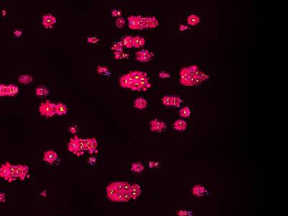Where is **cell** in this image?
<instances>
[{"mask_svg":"<svg viewBox=\"0 0 288 216\" xmlns=\"http://www.w3.org/2000/svg\"><path fill=\"white\" fill-rule=\"evenodd\" d=\"M39 112L46 117H51L55 115V104L49 100L42 102L39 106Z\"/></svg>","mask_w":288,"mask_h":216,"instance_id":"obj_1","label":"cell"},{"mask_svg":"<svg viewBox=\"0 0 288 216\" xmlns=\"http://www.w3.org/2000/svg\"><path fill=\"white\" fill-rule=\"evenodd\" d=\"M154 56V53L147 50H141L136 53V59L140 62H148Z\"/></svg>","mask_w":288,"mask_h":216,"instance_id":"obj_2","label":"cell"},{"mask_svg":"<svg viewBox=\"0 0 288 216\" xmlns=\"http://www.w3.org/2000/svg\"><path fill=\"white\" fill-rule=\"evenodd\" d=\"M85 144H86V148L87 151L90 153H94L97 151V141L95 138H92V139H85Z\"/></svg>","mask_w":288,"mask_h":216,"instance_id":"obj_3","label":"cell"},{"mask_svg":"<svg viewBox=\"0 0 288 216\" xmlns=\"http://www.w3.org/2000/svg\"><path fill=\"white\" fill-rule=\"evenodd\" d=\"M149 124L151 125V130L154 132H161L166 128L165 123L156 119L151 120Z\"/></svg>","mask_w":288,"mask_h":216,"instance_id":"obj_4","label":"cell"},{"mask_svg":"<svg viewBox=\"0 0 288 216\" xmlns=\"http://www.w3.org/2000/svg\"><path fill=\"white\" fill-rule=\"evenodd\" d=\"M56 23V18L50 14H46L42 17V23L46 28H50Z\"/></svg>","mask_w":288,"mask_h":216,"instance_id":"obj_5","label":"cell"},{"mask_svg":"<svg viewBox=\"0 0 288 216\" xmlns=\"http://www.w3.org/2000/svg\"><path fill=\"white\" fill-rule=\"evenodd\" d=\"M78 136H74V138H71L68 144V150L73 153H79V144L77 141Z\"/></svg>","mask_w":288,"mask_h":216,"instance_id":"obj_6","label":"cell"},{"mask_svg":"<svg viewBox=\"0 0 288 216\" xmlns=\"http://www.w3.org/2000/svg\"><path fill=\"white\" fill-rule=\"evenodd\" d=\"M58 158V154L53 150H48L44 152L43 160L48 163H52Z\"/></svg>","mask_w":288,"mask_h":216,"instance_id":"obj_7","label":"cell"},{"mask_svg":"<svg viewBox=\"0 0 288 216\" xmlns=\"http://www.w3.org/2000/svg\"><path fill=\"white\" fill-rule=\"evenodd\" d=\"M9 162L2 163L0 166V177L4 178L6 181H8L9 174Z\"/></svg>","mask_w":288,"mask_h":216,"instance_id":"obj_8","label":"cell"},{"mask_svg":"<svg viewBox=\"0 0 288 216\" xmlns=\"http://www.w3.org/2000/svg\"><path fill=\"white\" fill-rule=\"evenodd\" d=\"M129 193H130V197H131V199L136 200L141 193V187L137 184H133V185L130 186V190L129 191Z\"/></svg>","mask_w":288,"mask_h":216,"instance_id":"obj_9","label":"cell"},{"mask_svg":"<svg viewBox=\"0 0 288 216\" xmlns=\"http://www.w3.org/2000/svg\"><path fill=\"white\" fill-rule=\"evenodd\" d=\"M17 166V177L21 180H24L28 173V166L26 165L19 164Z\"/></svg>","mask_w":288,"mask_h":216,"instance_id":"obj_10","label":"cell"},{"mask_svg":"<svg viewBox=\"0 0 288 216\" xmlns=\"http://www.w3.org/2000/svg\"><path fill=\"white\" fill-rule=\"evenodd\" d=\"M68 112V107L65 104L58 102L55 104V115H65Z\"/></svg>","mask_w":288,"mask_h":216,"instance_id":"obj_11","label":"cell"},{"mask_svg":"<svg viewBox=\"0 0 288 216\" xmlns=\"http://www.w3.org/2000/svg\"><path fill=\"white\" fill-rule=\"evenodd\" d=\"M179 75H180V79H179V82H180L181 85L185 86L186 84H187V81L188 79H190V76L189 74L188 71H187V68L184 67L181 69L180 73H179Z\"/></svg>","mask_w":288,"mask_h":216,"instance_id":"obj_12","label":"cell"},{"mask_svg":"<svg viewBox=\"0 0 288 216\" xmlns=\"http://www.w3.org/2000/svg\"><path fill=\"white\" fill-rule=\"evenodd\" d=\"M138 83L140 84V85L142 87L143 90H145L146 91V89L149 88V87H151V84H149V77H148L147 74L146 73H144V75L141 77V79L138 80Z\"/></svg>","mask_w":288,"mask_h":216,"instance_id":"obj_13","label":"cell"},{"mask_svg":"<svg viewBox=\"0 0 288 216\" xmlns=\"http://www.w3.org/2000/svg\"><path fill=\"white\" fill-rule=\"evenodd\" d=\"M16 177H17V165L9 164V174L8 182H11L15 180Z\"/></svg>","mask_w":288,"mask_h":216,"instance_id":"obj_14","label":"cell"},{"mask_svg":"<svg viewBox=\"0 0 288 216\" xmlns=\"http://www.w3.org/2000/svg\"><path fill=\"white\" fill-rule=\"evenodd\" d=\"M174 128L177 131H184L187 129V123L183 120H177L174 122Z\"/></svg>","mask_w":288,"mask_h":216,"instance_id":"obj_15","label":"cell"},{"mask_svg":"<svg viewBox=\"0 0 288 216\" xmlns=\"http://www.w3.org/2000/svg\"><path fill=\"white\" fill-rule=\"evenodd\" d=\"M49 94V90L47 87L43 86H39L36 89V95L39 97H46Z\"/></svg>","mask_w":288,"mask_h":216,"instance_id":"obj_16","label":"cell"},{"mask_svg":"<svg viewBox=\"0 0 288 216\" xmlns=\"http://www.w3.org/2000/svg\"><path fill=\"white\" fill-rule=\"evenodd\" d=\"M145 43H146V41H145L144 37L140 36H136V37H133V47L136 48H139L144 46Z\"/></svg>","mask_w":288,"mask_h":216,"instance_id":"obj_17","label":"cell"},{"mask_svg":"<svg viewBox=\"0 0 288 216\" xmlns=\"http://www.w3.org/2000/svg\"><path fill=\"white\" fill-rule=\"evenodd\" d=\"M147 106V102L144 98L139 97L134 101V107L138 109H144Z\"/></svg>","mask_w":288,"mask_h":216,"instance_id":"obj_18","label":"cell"},{"mask_svg":"<svg viewBox=\"0 0 288 216\" xmlns=\"http://www.w3.org/2000/svg\"><path fill=\"white\" fill-rule=\"evenodd\" d=\"M7 96L14 97L18 94L19 88L17 85L10 84V85H7Z\"/></svg>","mask_w":288,"mask_h":216,"instance_id":"obj_19","label":"cell"},{"mask_svg":"<svg viewBox=\"0 0 288 216\" xmlns=\"http://www.w3.org/2000/svg\"><path fill=\"white\" fill-rule=\"evenodd\" d=\"M205 189L203 186L202 185H195L192 189V193L194 195L197 197H201L205 193Z\"/></svg>","mask_w":288,"mask_h":216,"instance_id":"obj_20","label":"cell"},{"mask_svg":"<svg viewBox=\"0 0 288 216\" xmlns=\"http://www.w3.org/2000/svg\"><path fill=\"white\" fill-rule=\"evenodd\" d=\"M128 26L130 29L137 30L138 26V16L132 15L128 17Z\"/></svg>","mask_w":288,"mask_h":216,"instance_id":"obj_21","label":"cell"},{"mask_svg":"<svg viewBox=\"0 0 288 216\" xmlns=\"http://www.w3.org/2000/svg\"><path fill=\"white\" fill-rule=\"evenodd\" d=\"M18 81L19 82H20L21 84H23V85H28L31 82H32L33 81V78L32 76L28 75V74H24V75L20 76L18 78Z\"/></svg>","mask_w":288,"mask_h":216,"instance_id":"obj_22","label":"cell"},{"mask_svg":"<svg viewBox=\"0 0 288 216\" xmlns=\"http://www.w3.org/2000/svg\"><path fill=\"white\" fill-rule=\"evenodd\" d=\"M121 43L123 46L128 48H132L133 44V37H132V36H125L122 39Z\"/></svg>","mask_w":288,"mask_h":216,"instance_id":"obj_23","label":"cell"},{"mask_svg":"<svg viewBox=\"0 0 288 216\" xmlns=\"http://www.w3.org/2000/svg\"><path fill=\"white\" fill-rule=\"evenodd\" d=\"M106 191H107V195L108 198H110V200H112L114 197V195H115L117 193L116 189L112 185V184H110V185H108L107 187Z\"/></svg>","mask_w":288,"mask_h":216,"instance_id":"obj_24","label":"cell"},{"mask_svg":"<svg viewBox=\"0 0 288 216\" xmlns=\"http://www.w3.org/2000/svg\"><path fill=\"white\" fill-rule=\"evenodd\" d=\"M200 17L196 15H191L188 17L187 18V23L188 25H192V26H194V25H196L200 23Z\"/></svg>","mask_w":288,"mask_h":216,"instance_id":"obj_25","label":"cell"},{"mask_svg":"<svg viewBox=\"0 0 288 216\" xmlns=\"http://www.w3.org/2000/svg\"><path fill=\"white\" fill-rule=\"evenodd\" d=\"M119 82H120V85L122 87L126 89H130V85L128 82V79L127 74H125V75L120 77V79H119Z\"/></svg>","mask_w":288,"mask_h":216,"instance_id":"obj_26","label":"cell"},{"mask_svg":"<svg viewBox=\"0 0 288 216\" xmlns=\"http://www.w3.org/2000/svg\"><path fill=\"white\" fill-rule=\"evenodd\" d=\"M131 170L133 171H134V172L140 173V172H141V171H144V166L141 163H139V162H136V163H133V164H132Z\"/></svg>","mask_w":288,"mask_h":216,"instance_id":"obj_27","label":"cell"},{"mask_svg":"<svg viewBox=\"0 0 288 216\" xmlns=\"http://www.w3.org/2000/svg\"><path fill=\"white\" fill-rule=\"evenodd\" d=\"M97 73L100 74H102V75H105V76H109L110 74V71L109 69L105 67V66H98L97 69Z\"/></svg>","mask_w":288,"mask_h":216,"instance_id":"obj_28","label":"cell"},{"mask_svg":"<svg viewBox=\"0 0 288 216\" xmlns=\"http://www.w3.org/2000/svg\"><path fill=\"white\" fill-rule=\"evenodd\" d=\"M130 74L131 75V77H133V79H134L135 82H138L141 77L144 75V73L142 72V71H130Z\"/></svg>","mask_w":288,"mask_h":216,"instance_id":"obj_29","label":"cell"},{"mask_svg":"<svg viewBox=\"0 0 288 216\" xmlns=\"http://www.w3.org/2000/svg\"><path fill=\"white\" fill-rule=\"evenodd\" d=\"M77 141H78V144H79V153L83 152L84 151H87V148H86L85 139L78 137Z\"/></svg>","mask_w":288,"mask_h":216,"instance_id":"obj_30","label":"cell"},{"mask_svg":"<svg viewBox=\"0 0 288 216\" xmlns=\"http://www.w3.org/2000/svg\"><path fill=\"white\" fill-rule=\"evenodd\" d=\"M190 109L187 106L182 108L179 110V115L182 117H189L190 116Z\"/></svg>","mask_w":288,"mask_h":216,"instance_id":"obj_31","label":"cell"},{"mask_svg":"<svg viewBox=\"0 0 288 216\" xmlns=\"http://www.w3.org/2000/svg\"><path fill=\"white\" fill-rule=\"evenodd\" d=\"M144 28H146V26H145V17H142L141 15H138L137 30H143Z\"/></svg>","mask_w":288,"mask_h":216,"instance_id":"obj_32","label":"cell"},{"mask_svg":"<svg viewBox=\"0 0 288 216\" xmlns=\"http://www.w3.org/2000/svg\"><path fill=\"white\" fill-rule=\"evenodd\" d=\"M182 103V99L177 97H171V106H173L174 107H179V105Z\"/></svg>","mask_w":288,"mask_h":216,"instance_id":"obj_33","label":"cell"},{"mask_svg":"<svg viewBox=\"0 0 288 216\" xmlns=\"http://www.w3.org/2000/svg\"><path fill=\"white\" fill-rule=\"evenodd\" d=\"M114 58H115V59H117V60L124 59V58H128V54L122 53V51H114Z\"/></svg>","mask_w":288,"mask_h":216,"instance_id":"obj_34","label":"cell"},{"mask_svg":"<svg viewBox=\"0 0 288 216\" xmlns=\"http://www.w3.org/2000/svg\"><path fill=\"white\" fill-rule=\"evenodd\" d=\"M111 200L114 202H125L124 201L122 192H117V194L114 195V197L112 200Z\"/></svg>","mask_w":288,"mask_h":216,"instance_id":"obj_35","label":"cell"},{"mask_svg":"<svg viewBox=\"0 0 288 216\" xmlns=\"http://www.w3.org/2000/svg\"><path fill=\"white\" fill-rule=\"evenodd\" d=\"M122 47H123V45H122L121 41H120V42L115 43L111 48V49L114 51H122Z\"/></svg>","mask_w":288,"mask_h":216,"instance_id":"obj_36","label":"cell"},{"mask_svg":"<svg viewBox=\"0 0 288 216\" xmlns=\"http://www.w3.org/2000/svg\"><path fill=\"white\" fill-rule=\"evenodd\" d=\"M159 25V21L155 17H150L149 28H155Z\"/></svg>","mask_w":288,"mask_h":216,"instance_id":"obj_37","label":"cell"},{"mask_svg":"<svg viewBox=\"0 0 288 216\" xmlns=\"http://www.w3.org/2000/svg\"><path fill=\"white\" fill-rule=\"evenodd\" d=\"M7 96V85L4 84H0V97Z\"/></svg>","mask_w":288,"mask_h":216,"instance_id":"obj_38","label":"cell"},{"mask_svg":"<svg viewBox=\"0 0 288 216\" xmlns=\"http://www.w3.org/2000/svg\"><path fill=\"white\" fill-rule=\"evenodd\" d=\"M186 68H187V71H188V73H189V74H190V77L191 76L195 75V72L197 71V70L199 69V68L197 67V66H195V65L187 66V67H186Z\"/></svg>","mask_w":288,"mask_h":216,"instance_id":"obj_39","label":"cell"},{"mask_svg":"<svg viewBox=\"0 0 288 216\" xmlns=\"http://www.w3.org/2000/svg\"><path fill=\"white\" fill-rule=\"evenodd\" d=\"M195 78H197V79L199 81V82H203V81L206 80V79H209V76L205 74V73H203V71H201L200 72V74H199Z\"/></svg>","mask_w":288,"mask_h":216,"instance_id":"obj_40","label":"cell"},{"mask_svg":"<svg viewBox=\"0 0 288 216\" xmlns=\"http://www.w3.org/2000/svg\"><path fill=\"white\" fill-rule=\"evenodd\" d=\"M171 97L168 96V95H165L163 98H162V103L164 104L166 107H169L171 106Z\"/></svg>","mask_w":288,"mask_h":216,"instance_id":"obj_41","label":"cell"},{"mask_svg":"<svg viewBox=\"0 0 288 216\" xmlns=\"http://www.w3.org/2000/svg\"><path fill=\"white\" fill-rule=\"evenodd\" d=\"M112 185L113 186L114 188L116 189L117 192H122V185H123V182H112Z\"/></svg>","mask_w":288,"mask_h":216,"instance_id":"obj_42","label":"cell"},{"mask_svg":"<svg viewBox=\"0 0 288 216\" xmlns=\"http://www.w3.org/2000/svg\"><path fill=\"white\" fill-rule=\"evenodd\" d=\"M130 90H133V91H141V90H143V88L140 85V84L138 83V82H135L130 87Z\"/></svg>","mask_w":288,"mask_h":216,"instance_id":"obj_43","label":"cell"},{"mask_svg":"<svg viewBox=\"0 0 288 216\" xmlns=\"http://www.w3.org/2000/svg\"><path fill=\"white\" fill-rule=\"evenodd\" d=\"M125 21L122 17H118V18L116 20V25H117V28H122V27L125 25Z\"/></svg>","mask_w":288,"mask_h":216,"instance_id":"obj_44","label":"cell"},{"mask_svg":"<svg viewBox=\"0 0 288 216\" xmlns=\"http://www.w3.org/2000/svg\"><path fill=\"white\" fill-rule=\"evenodd\" d=\"M100 41V39L97 37H88L87 38V42L90 43H97Z\"/></svg>","mask_w":288,"mask_h":216,"instance_id":"obj_45","label":"cell"},{"mask_svg":"<svg viewBox=\"0 0 288 216\" xmlns=\"http://www.w3.org/2000/svg\"><path fill=\"white\" fill-rule=\"evenodd\" d=\"M130 185L128 182H123V185H122V192H129L130 190Z\"/></svg>","mask_w":288,"mask_h":216,"instance_id":"obj_46","label":"cell"},{"mask_svg":"<svg viewBox=\"0 0 288 216\" xmlns=\"http://www.w3.org/2000/svg\"><path fill=\"white\" fill-rule=\"evenodd\" d=\"M122 195H123L124 201L125 202H128L131 199V197H130L129 192H122Z\"/></svg>","mask_w":288,"mask_h":216,"instance_id":"obj_47","label":"cell"},{"mask_svg":"<svg viewBox=\"0 0 288 216\" xmlns=\"http://www.w3.org/2000/svg\"><path fill=\"white\" fill-rule=\"evenodd\" d=\"M159 76L161 79H167V78L170 77V74L168 72H166V71H161V72L159 73Z\"/></svg>","mask_w":288,"mask_h":216,"instance_id":"obj_48","label":"cell"},{"mask_svg":"<svg viewBox=\"0 0 288 216\" xmlns=\"http://www.w3.org/2000/svg\"><path fill=\"white\" fill-rule=\"evenodd\" d=\"M121 14H122L121 11L118 10V9H113V10L112 11V16H114V17H119V16L121 15Z\"/></svg>","mask_w":288,"mask_h":216,"instance_id":"obj_49","label":"cell"},{"mask_svg":"<svg viewBox=\"0 0 288 216\" xmlns=\"http://www.w3.org/2000/svg\"><path fill=\"white\" fill-rule=\"evenodd\" d=\"M149 23H150V17H145V26H146V28H149Z\"/></svg>","mask_w":288,"mask_h":216,"instance_id":"obj_50","label":"cell"},{"mask_svg":"<svg viewBox=\"0 0 288 216\" xmlns=\"http://www.w3.org/2000/svg\"><path fill=\"white\" fill-rule=\"evenodd\" d=\"M4 202H5V194L0 193V203H4Z\"/></svg>","mask_w":288,"mask_h":216,"instance_id":"obj_51","label":"cell"},{"mask_svg":"<svg viewBox=\"0 0 288 216\" xmlns=\"http://www.w3.org/2000/svg\"><path fill=\"white\" fill-rule=\"evenodd\" d=\"M187 29H188V26H186V25H180V26H179V30H180L181 31H184L185 30H187Z\"/></svg>","mask_w":288,"mask_h":216,"instance_id":"obj_52","label":"cell"},{"mask_svg":"<svg viewBox=\"0 0 288 216\" xmlns=\"http://www.w3.org/2000/svg\"><path fill=\"white\" fill-rule=\"evenodd\" d=\"M69 131H71V133H75L76 132V130L75 128H69Z\"/></svg>","mask_w":288,"mask_h":216,"instance_id":"obj_53","label":"cell"}]
</instances>
